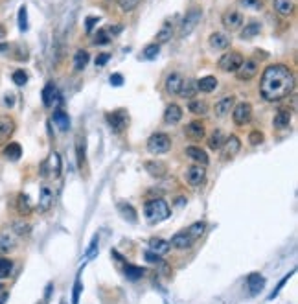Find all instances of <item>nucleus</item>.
Masks as SVG:
<instances>
[{
    "label": "nucleus",
    "mask_w": 298,
    "mask_h": 304,
    "mask_svg": "<svg viewBox=\"0 0 298 304\" xmlns=\"http://www.w3.org/2000/svg\"><path fill=\"white\" fill-rule=\"evenodd\" d=\"M294 90V74L285 65H269L259 79V94L267 102H280Z\"/></svg>",
    "instance_id": "1"
},
{
    "label": "nucleus",
    "mask_w": 298,
    "mask_h": 304,
    "mask_svg": "<svg viewBox=\"0 0 298 304\" xmlns=\"http://www.w3.org/2000/svg\"><path fill=\"white\" fill-rule=\"evenodd\" d=\"M171 214L170 205L166 203L164 199H151L143 207V216L149 223H160V221L168 220Z\"/></svg>",
    "instance_id": "2"
},
{
    "label": "nucleus",
    "mask_w": 298,
    "mask_h": 304,
    "mask_svg": "<svg viewBox=\"0 0 298 304\" xmlns=\"http://www.w3.org/2000/svg\"><path fill=\"white\" fill-rule=\"evenodd\" d=\"M105 120L109 124L110 131L120 135V133L125 131V127L129 126V113H127L125 109H116L112 111V113H107V115H105Z\"/></svg>",
    "instance_id": "3"
},
{
    "label": "nucleus",
    "mask_w": 298,
    "mask_h": 304,
    "mask_svg": "<svg viewBox=\"0 0 298 304\" xmlns=\"http://www.w3.org/2000/svg\"><path fill=\"white\" fill-rule=\"evenodd\" d=\"M147 149L149 153L155 155H164L171 149V138L166 133H153L147 138Z\"/></svg>",
    "instance_id": "4"
},
{
    "label": "nucleus",
    "mask_w": 298,
    "mask_h": 304,
    "mask_svg": "<svg viewBox=\"0 0 298 304\" xmlns=\"http://www.w3.org/2000/svg\"><path fill=\"white\" fill-rule=\"evenodd\" d=\"M201 17H203V11L199 10V8H190L186 11V15L182 19V24H181V37H188L190 33L197 28L199 21H201Z\"/></svg>",
    "instance_id": "5"
},
{
    "label": "nucleus",
    "mask_w": 298,
    "mask_h": 304,
    "mask_svg": "<svg viewBox=\"0 0 298 304\" xmlns=\"http://www.w3.org/2000/svg\"><path fill=\"white\" fill-rule=\"evenodd\" d=\"M252 118V105L248 104V102H241V104L234 105V109H232V120L236 126H245L248 124Z\"/></svg>",
    "instance_id": "6"
},
{
    "label": "nucleus",
    "mask_w": 298,
    "mask_h": 304,
    "mask_svg": "<svg viewBox=\"0 0 298 304\" xmlns=\"http://www.w3.org/2000/svg\"><path fill=\"white\" fill-rule=\"evenodd\" d=\"M243 59H245V57H243L239 52H226V54L219 59L217 65H219V68L223 72H228V74H230V72H236L237 68L241 66Z\"/></svg>",
    "instance_id": "7"
},
{
    "label": "nucleus",
    "mask_w": 298,
    "mask_h": 304,
    "mask_svg": "<svg viewBox=\"0 0 298 304\" xmlns=\"http://www.w3.org/2000/svg\"><path fill=\"white\" fill-rule=\"evenodd\" d=\"M258 68H259V63L252 57H248V59H243L241 66L236 70V76L239 81H248V79H252L256 74H258Z\"/></svg>",
    "instance_id": "8"
},
{
    "label": "nucleus",
    "mask_w": 298,
    "mask_h": 304,
    "mask_svg": "<svg viewBox=\"0 0 298 304\" xmlns=\"http://www.w3.org/2000/svg\"><path fill=\"white\" fill-rule=\"evenodd\" d=\"M221 22L228 32H236L243 26V15L236 10H226L221 17Z\"/></svg>",
    "instance_id": "9"
},
{
    "label": "nucleus",
    "mask_w": 298,
    "mask_h": 304,
    "mask_svg": "<svg viewBox=\"0 0 298 304\" xmlns=\"http://www.w3.org/2000/svg\"><path fill=\"white\" fill-rule=\"evenodd\" d=\"M186 181L190 186H201L206 181V168L201 164H193L186 171Z\"/></svg>",
    "instance_id": "10"
},
{
    "label": "nucleus",
    "mask_w": 298,
    "mask_h": 304,
    "mask_svg": "<svg viewBox=\"0 0 298 304\" xmlns=\"http://www.w3.org/2000/svg\"><path fill=\"white\" fill-rule=\"evenodd\" d=\"M43 175H52V177H59L61 175V157L57 153H50V157L43 162V170H41Z\"/></svg>",
    "instance_id": "11"
},
{
    "label": "nucleus",
    "mask_w": 298,
    "mask_h": 304,
    "mask_svg": "<svg viewBox=\"0 0 298 304\" xmlns=\"http://www.w3.org/2000/svg\"><path fill=\"white\" fill-rule=\"evenodd\" d=\"M15 133V120L8 115H0V144L8 142Z\"/></svg>",
    "instance_id": "12"
},
{
    "label": "nucleus",
    "mask_w": 298,
    "mask_h": 304,
    "mask_svg": "<svg viewBox=\"0 0 298 304\" xmlns=\"http://www.w3.org/2000/svg\"><path fill=\"white\" fill-rule=\"evenodd\" d=\"M184 135H186L190 140H201V138H204V135H206V129H204V124L201 120H193L190 122L186 127H184Z\"/></svg>",
    "instance_id": "13"
},
{
    "label": "nucleus",
    "mask_w": 298,
    "mask_h": 304,
    "mask_svg": "<svg viewBox=\"0 0 298 304\" xmlns=\"http://www.w3.org/2000/svg\"><path fill=\"white\" fill-rule=\"evenodd\" d=\"M61 102L59 90L55 87L54 83H48L46 87L43 88V104L44 107H55V105Z\"/></svg>",
    "instance_id": "14"
},
{
    "label": "nucleus",
    "mask_w": 298,
    "mask_h": 304,
    "mask_svg": "<svg viewBox=\"0 0 298 304\" xmlns=\"http://www.w3.org/2000/svg\"><path fill=\"white\" fill-rule=\"evenodd\" d=\"M221 149L225 153V159H234L239 153V149H241V142H239V138L236 135H230V137L225 138V144H223Z\"/></svg>",
    "instance_id": "15"
},
{
    "label": "nucleus",
    "mask_w": 298,
    "mask_h": 304,
    "mask_svg": "<svg viewBox=\"0 0 298 304\" xmlns=\"http://www.w3.org/2000/svg\"><path fill=\"white\" fill-rule=\"evenodd\" d=\"M52 207H54V192L46 184H43L39 193V212H48Z\"/></svg>",
    "instance_id": "16"
},
{
    "label": "nucleus",
    "mask_w": 298,
    "mask_h": 304,
    "mask_svg": "<svg viewBox=\"0 0 298 304\" xmlns=\"http://www.w3.org/2000/svg\"><path fill=\"white\" fill-rule=\"evenodd\" d=\"M212 50H226L230 46V37L223 32H214L208 39Z\"/></svg>",
    "instance_id": "17"
},
{
    "label": "nucleus",
    "mask_w": 298,
    "mask_h": 304,
    "mask_svg": "<svg viewBox=\"0 0 298 304\" xmlns=\"http://www.w3.org/2000/svg\"><path fill=\"white\" fill-rule=\"evenodd\" d=\"M182 120V109L181 105L170 104L164 111V122L168 126H173V124H179Z\"/></svg>",
    "instance_id": "18"
},
{
    "label": "nucleus",
    "mask_w": 298,
    "mask_h": 304,
    "mask_svg": "<svg viewBox=\"0 0 298 304\" xmlns=\"http://www.w3.org/2000/svg\"><path fill=\"white\" fill-rule=\"evenodd\" d=\"M184 81V77L179 74V72H171L170 76L166 77V92L168 94H177L179 96V90H181V85Z\"/></svg>",
    "instance_id": "19"
},
{
    "label": "nucleus",
    "mask_w": 298,
    "mask_h": 304,
    "mask_svg": "<svg viewBox=\"0 0 298 304\" xmlns=\"http://www.w3.org/2000/svg\"><path fill=\"white\" fill-rule=\"evenodd\" d=\"M234 105H236V99H234V96H225V98H221L219 102L215 104V107H214L215 116H219V118L226 116L228 113H230V109H234Z\"/></svg>",
    "instance_id": "20"
},
{
    "label": "nucleus",
    "mask_w": 298,
    "mask_h": 304,
    "mask_svg": "<svg viewBox=\"0 0 298 304\" xmlns=\"http://www.w3.org/2000/svg\"><path fill=\"white\" fill-rule=\"evenodd\" d=\"M247 286L250 295H258L265 287V278L259 275V273H250V275L247 276Z\"/></svg>",
    "instance_id": "21"
},
{
    "label": "nucleus",
    "mask_w": 298,
    "mask_h": 304,
    "mask_svg": "<svg viewBox=\"0 0 298 304\" xmlns=\"http://www.w3.org/2000/svg\"><path fill=\"white\" fill-rule=\"evenodd\" d=\"M193 242H195V240H193L186 231H182V232H177L175 236L171 238L170 243L177 249H190L193 245Z\"/></svg>",
    "instance_id": "22"
},
{
    "label": "nucleus",
    "mask_w": 298,
    "mask_h": 304,
    "mask_svg": "<svg viewBox=\"0 0 298 304\" xmlns=\"http://www.w3.org/2000/svg\"><path fill=\"white\" fill-rule=\"evenodd\" d=\"M186 155L192 160H195L197 164H201V166L208 164V155L204 153V149L197 148V146H188V148H186Z\"/></svg>",
    "instance_id": "23"
},
{
    "label": "nucleus",
    "mask_w": 298,
    "mask_h": 304,
    "mask_svg": "<svg viewBox=\"0 0 298 304\" xmlns=\"http://www.w3.org/2000/svg\"><path fill=\"white\" fill-rule=\"evenodd\" d=\"M149 249H151V253L155 254H168L171 249V243L162 240V238H153V240H149Z\"/></svg>",
    "instance_id": "24"
},
{
    "label": "nucleus",
    "mask_w": 298,
    "mask_h": 304,
    "mask_svg": "<svg viewBox=\"0 0 298 304\" xmlns=\"http://www.w3.org/2000/svg\"><path fill=\"white\" fill-rule=\"evenodd\" d=\"M259 32H261V24H259L258 21H250L248 24H245L239 37H241L243 41H248V39H254L256 35H259Z\"/></svg>",
    "instance_id": "25"
},
{
    "label": "nucleus",
    "mask_w": 298,
    "mask_h": 304,
    "mask_svg": "<svg viewBox=\"0 0 298 304\" xmlns=\"http://www.w3.org/2000/svg\"><path fill=\"white\" fill-rule=\"evenodd\" d=\"M145 170H147L149 175L157 177V179H160V177L166 175V164L164 162H159V160H147L145 162Z\"/></svg>",
    "instance_id": "26"
},
{
    "label": "nucleus",
    "mask_w": 298,
    "mask_h": 304,
    "mask_svg": "<svg viewBox=\"0 0 298 304\" xmlns=\"http://www.w3.org/2000/svg\"><path fill=\"white\" fill-rule=\"evenodd\" d=\"M272 8H274L276 13H280L281 17H289L292 15V11H294V4H292L291 0H274V2H272Z\"/></svg>",
    "instance_id": "27"
},
{
    "label": "nucleus",
    "mask_w": 298,
    "mask_h": 304,
    "mask_svg": "<svg viewBox=\"0 0 298 304\" xmlns=\"http://www.w3.org/2000/svg\"><path fill=\"white\" fill-rule=\"evenodd\" d=\"M289 124H291V113H289V111L281 109L274 115L272 126H274L276 129H287V127H289Z\"/></svg>",
    "instance_id": "28"
},
{
    "label": "nucleus",
    "mask_w": 298,
    "mask_h": 304,
    "mask_svg": "<svg viewBox=\"0 0 298 304\" xmlns=\"http://www.w3.org/2000/svg\"><path fill=\"white\" fill-rule=\"evenodd\" d=\"M171 35H173V24H171L170 21H166L164 24H162V28L157 32V41H155V43L157 44L168 43V41L171 39Z\"/></svg>",
    "instance_id": "29"
},
{
    "label": "nucleus",
    "mask_w": 298,
    "mask_h": 304,
    "mask_svg": "<svg viewBox=\"0 0 298 304\" xmlns=\"http://www.w3.org/2000/svg\"><path fill=\"white\" fill-rule=\"evenodd\" d=\"M197 94V81L195 79H184L181 85V90H179V96L182 98H193Z\"/></svg>",
    "instance_id": "30"
},
{
    "label": "nucleus",
    "mask_w": 298,
    "mask_h": 304,
    "mask_svg": "<svg viewBox=\"0 0 298 304\" xmlns=\"http://www.w3.org/2000/svg\"><path fill=\"white\" fill-rule=\"evenodd\" d=\"M225 135H223V131L221 129H215V131L210 133V138H208V148L214 149V151H217V149L223 148V144H225Z\"/></svg>",
    "instance_id": "31"
},
{
    "label": "nucleus",
    "mask_w": 298,
    "mask_h": 304,
    "mask_svg": "<svg viewBox=\"0 0 298 304\" xmlns=\"http://www.w3.org/2000/svg\"><path fill=\"white\" fill-rule=\"evenodd\" d=\"M13 249H15V238L11 236L10 232L0 234V254H8Z\"/></svg>",
    "instance_id": "32"
},
{
    "label": "nucleus",
    "mask_w": 298,
    "mask_h": 304,
    "mask_svg": "<svg viewBox=\"0 0 298 304\" xmlns=\"http://www.w3.org/2000/svg\"><path fill=\"white\" fill-rule=\"evenodd\" d=\"M54 122L61 131H68V127H70V118H68V115L63 109H57L54 113Z\"/></svg>",
    "instance_id": "33"
},
{
    "label": "nucleus",
    "mask_w": 298,
    "mask_h": 304,
    "mask_svg": "<svg viewBox=\"0 0 298 304\" xmlns=\"http://www.w3.org/2000/svg\"><path fill=\"white\" fill-rule=\"evenodd\" d=\"M215 87H217V79L214 76L201 77L197 81V90H201V92H212V90H215Z\"/></svg>",
    "instance_id": "34"
},
{
    "label": "nucleus",
    "mask_w": 298,
    "mask_h": 304,
    "mask_svg": "<svg viewBox=\"0 0 298 304\" xmlns=\"http://www.w3.org/2000/svg\"><path fill=\"white\" fill-rule=\"evenodd\" d=\"M21 155H22L21 144L10 142V144H8V146L4 148V157H6L8 160H19V159H21Z\"/></svg>",
    "instance_id": "35"
},
{
    "label": "nucleus",
    "mask_w": 298,
    "mask_h": 304,
    "mask_svg": "<svg viewBox=\"0 0 298 304\" xmlns=\"http://www.w3.org/2000/svg\"><path fill=\"white\" fill-rule=\"evenodd\" d=\"M88 59H90V55H88L87 50H77L76 54H74V68L76 70H83L88 65Z\"/></svg>",
    "instance_id": "36"
},
{
    "label": "nucleus",
    "mask_w": 298,
    "mask_h": 304,
    "mask_svg": "<svg viewBox=\"0 0 298 304\" xmlns=\"http://www.w3.org/2000/svg\"><path fill=\"white\" fill-rule=\"evenodd\" d=\"M118 210H120V214H121V218H123V220H127L129 223H136L138 216H136V212H134V209H132L131 205L120 203V205H118Z\"/></svg>",
    "instance_id": "37"
},
{
    "label": "nucleus",
    "mask_w": 298,
    "mask_h": 304,
    "mask_svg": "<svg viewBox=\"0 0 298 304\" xmlns=\"http://www.w3.org/2000/svg\"><path fill=\"white\" fill-rule=\"evenodd\" d=\"M188 109L192 111L193 115L204 116L206 113H208V104H206V102H203V99H192V102H190V105H188Z\"/></svg>",
    "instance_id": "38"
},
{
    "label": "nucleus",
    "mask_w": 298,
    "mask_h": 304,
    "mask_svg": "<svg viewBox=\"0 0 298 304\" xmlns=\"http://www.w3.org/2000/svg\"><path fill=\"white\" fill-rule=\"evenodd\" d=\"M17 209H19V212L21 214H30L32 212V201H30V197H28L26 193H21L19 197H17Z\"/></svg>",
    "instance_id": "39"
},
{
    "label": "nucleus",
    "mask_w": 298,
    "mask_h": 304,
    "mask_svg": "<svg viewBox=\"0 0 298 304\" xmlns=\"http://www.w3.org/2000/svg\"><path fill=\"white\" fill-rule=\"evenodd\" d=\"M76 157H77V166L83 168L85 166V137L76 138Z\"/></svg>",
    "instance_id": "40"
},
{
    "label": "nucleus",
    "mask_w": 298,
    "mask_h": 304,
    "mask_svg": "<svg viewBox=\"0 0 298 304\" xmlns=\"http://www.w3.org/2000/svg\"><path fill=\"white\" fill-rule=\"evenodd\" d=\"M204 229H206V223L204 221H197V223H193V225L188 227V234L193 238V240H199V238L204 234Z\"/></svg>",
    "instance_id": "41"
},
{
    "label": "nucleus",
    "mask_w": 298,
    "mask_h": 304,
    "mask_svg": "<svg viewBox=\"0 0 298 304\" xmlns=\"http://www.w3.org/2000/svg\"><path fill=\"white\" fill-rule=\"evenodd\" d=\"M123 273H125V276H127V278H131V280H138V278H142V276H143L142 267H138V265H131V264L125 265Z\"/></svg>",
    "instance_id": "42"
},
{
    "label": "nucleus",
    "mask_w": 298,
    "mask_h": 304,
    "mask_svg": "<svg viewBox=\"0 0 298 304\" xmlns=\"http://www.w3.org/2000/svg\"><path fill=\"white\" fill-rule=\"evenodd\" d=\"M159 54H160V44L151 43V44H147V46L143 48L142 57H143V59L151 61V59H155V57H157V55H159Z\"/></svg>",
    "instance_id": "43"
},
{
    "label": "nucleus",
    "mask_w": 298,
    "mask_h": 304,
    "mask_svg": "<svg viewBox=\"0 0 298 304\" xmlns=\"http://www.w3.org/2000/svg\"><path fill=\"white\" fill-rule=\"evenodd\" d=\"M11 269H13V262L8 258H0V280L6 278V276H10Z\"/></svg>",
    "instance_id": "44"
},
{
    "label": "nucleus",
    "mask_w": 298,
    "mask_h": 304,
    "mask_svg": "<svg viewBox=\"0 0 298 304\" xmlns=\"http://www.w3.org/2000/svg\"><path fill=\"white\" fill-rule=\"evenodd\" d=\"M116 2H118V6H120L121 11H132L140 6L142 0H116Z\"/></svg>",
    "instance_id": "45"
},
{
    "label": "nucleus",
    "mask_w": 298,
    "mask_h": 304,
    "mask_svg": "<svg viewBox=\"0 0 298 304\" xmlns=\"http://www.w3.org/2000/svg\"><path fill=\"white\" fill-rule=\"evenodd\" d=\"M13 83H15V85H19V87H24V85H26L28 83V74L24 70H22V68H19V70H15L13 72Z\"/></svg>",
    "instance_id": "46"
},
{
    "label": "nucleus",
    "mask_w": 298,
    "mask_h": 304,
    "mask_svg": "<svg viewBox=\"0 0 298 304\" xmlns=\"http://www.w3.org/2000/svg\"><path fill=\"white\" fill-rule=\"evenodd\" d=\"M30 231H32V229H30V223H26V221H15V223H13V232H17L19 236H24V234H28Z\"/></svg>",
    "instance_id": "47"
},
{
    "label": "nucleus",
    "mask_w": 298,
    "mask_h": 304,
    "mask_svg": "<svg viewBox=\"0 0 298 304\" xmlns=\"http://www.w3.org/2000/svg\"><path fill=\"white\" fill-rule=\"evenodd\" d=\"M19 28H21V32H26V30H28V10H26V6H22L21 10H19Z\"/></svg>",
    "instance_id": "48"
},
{
    "label": "nucleus",
    "mask_w": 298,
    "mask_h": 304,
    "mask_svg": "<svg viewBox=\"0 0 298 304\" xmlns=\"http://www.w3.org/2000/svg\"><path fill=\"white\" fill-rule=\"evenodd\" d=\"M110 41V35H107V30H98L94 35V44H107Z\"/></svg>",
    "instance_id": "49"
},
{
    "label": "nucleus",
    "mask_w": 298,
    "mask_h": 304,
    "mask_svg": "<svg viewBox=\"0 0 298 304\" xmlns=\"http://www.w3.org/2000/svg\"><path fill=\"white\" fill-rule=\"evenodd\" d=\"M237 4L243 8H250V10H261V0H237Z\"/></svg>",
    "instance_id": "50"
},
{
    "label": "nucleus",
    "mask_w": 298,
    "mask_h": 304,
    "mask_svg": "<svg viewBox=\"0 0 298 304\" xmlns=\"http://www.w3.org/2000/svg\"><path fill=\"white\" fill-rule=\"evenodd\" d=\"M81 289H83L81 278L77 276V278H76V284H74V293H72V304H77V302H79V295H81Z\"/></svg>",
    "instance_id": "51"
},
{
    "label": "nucleus",
    "mask_w": 298,
    "mask_h": 304,
    "mask_svg": "<svg viewBox=\"0 0 298 304\" xmlns=\"http://www.w3.org/2000/svg\"><path fill=\"white\" fill-rule=\"evenodd\" d=\"M248 142L252 144V146H258V144L263 142V133L261 131H252L248 135Z\"/></svg>",
    "instance_id": "52"
},
{
    "label": "nucleus",
    "mask_w": 298,
    "mask_h": 304,
    "mask_svg": "<svg viewBox=\"0 0 298 304\" xmlns=\"http://www.w3.org/2000/svg\"><path fill=\"white\" fill-rule=\"evenodd\" d=\"M292 275H294V271H291V273H289V275H285V276H283V278H281V280H280V284H278V287H276L274 291H272V293H270V295H269V300H272V298H274L276 295H278V293H280V289H281V287H283V284H285V282L289 280V278H291Z\"/></svg>",
    "instance_id": "53"
},
{
    "label": "nucleus",
    "mask_w": 298,
    "mask_h": 304,
    "mask_svg": "<svg viewBox=\"0 0 298 304\" xmlns=\"http://www.w3.org/2000/svg\"><path fill=\"white\" fill-rule=\"evenodd\" d=\"M96 253H98V236L92 238V243H90V247H88V251H87L88 260H92L94 256H96Z\"/></svg>",
    "instance_id": "54"
},
{
    "label": "nucleus",
    "mask_w": 298,
    "mask_h": 304,
    "mask_svg": "<svg viewBox=\"0 0 298 304\" xmlns=\"http://www.w3.org/2000/svg\"><path fill=\"white\" fill-rule=\"evenodd\" d=\"M110 85H114V87L123 85V76H121V74H112V76H110Z\"/></svg>",
    "instance_id": "55"
},
{
    "label": "nucleus",
    "mask_w": 298,
    "mask_h": 304,
    "mask_svg": "<svg viewBox=\"0 0 298 304\" xmlns=\"http://www.w3.org/2000/svg\"><path fill=\"white\" fill-rule=\"evenodd\" d=\"M109 59H110V54H99L98 57H96V65H98V66H105Z\"/></svg>",
    "instance_id": "56"
},
{
    "label": "nucleus",
    "mask_w": 298,
    "mask_h": 304,
    "mask_svg": "<svg viewBox=\"0 0 298 304\" xmlns=\"http://www.w3.org/2000/svg\"><path fill=\"white\" fill-rule=\"evenodd\" d=\"M98 21H99L98 17H88V19H87V32H92V26Z\"/></svg>",
    "instance_id": "57"
},
{
    "label": "nucleus",
    "mask_w": 298,
    "mask_h": 304,
    "mask_svg": "<svg viewBox=\"0 0 298 304\" xmlns=\"http://www.w3.org/2000/svg\"><path fill=\"white\" fill-rule=\"evenodd\" d=\"M107 32L112 33V35H116V33L121 32V26H109V28H107Z\"/></svg>",
    "instance_id": "58"
},
{
    "label": "nucleus",
    "mask_w": 298,
    "mask_h": 304,
    "mask_svg": "<svg viewBox=\"0 0 298 304\" xmlns=\"http://www.w3.org/2000/svg\"><path fill=\"white\" fill-rule=\"evenodd\" d=\"M6 298H8V293H6L4 289H2V291H0V304H4V302H6Z\"/></svg>",
    "instance_id": "59"
},
{
    "label": "nucleus",
    "mask_w": 298,
    "mask_h": 304,
    "mask_svg": "<svg viewBox=\"0 0 298 304\" xmlns=\"http://www.w3.org/2000/svg\"><path fill=\"white\" fill-rule=\"evenodd\" d=\"M6 50H10V44H0V52H6Z\"/></svg>",
    "instance_id": "60"
},
{
    "label": "nucleus",
    "mask_w": 298,
    "mask_h": 304,
    "mask_svg": "<svg viewBox=\"0 0 298 304\" xmlns=\"http://www.w3.org/2000/svg\"><path fill=\"white\" fill-rule=\"evenodd\" d=\"M4 35H6V28L0 24V39H4Z\"/></svg>",
    "instance_id": "61"
},
{
    "label": "nucleus",
    "mask_w": 298,
    "mask_h": 304,
    "mask_svg": "<svg viewBox=\"0 0 298 304\" xmlns=\"http://www.w3.org/2000/svg\"><path fill=\"white\" fill-rule=\"evenodd\" d=\"M0 291H2V286H0Z\"/></svg>",
    "instance_id": "62"
}]
</instances>
